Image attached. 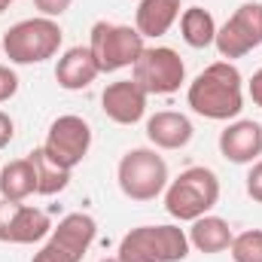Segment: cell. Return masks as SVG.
<instances>
[{
    "label": "cell",
    "mask_w": 262,
    "mask_h": 262,
    "mask_svg": "<svg viewBox=\"0 0 262 262\" xmlns=\"http://www.w3.org/2000/svg\"><path fill=\"white\" fill-rule=\"evenodd\" d=\"M186 104L192 113L229 122L244 110V76L232 61H213L207 64L186 89Z\"/></svg>",
    "instance_id": "1"
},
{
    "label": "cell",
    "mask_w": 262,
    "mask_h": 262,
    "mask_svg": "<svg viewBox=\"0 0 262 262\" xmlns=\"http://www.w3.org/2000/svg\"><path fill=\"white\" fill-rule=\"evenodd\" d=\"M61 43H64L61 25L55 18H46V15L15 21L0 40L3 55L12 64H43V61L58 55Z\"/></svg>",
    "instance_id": "2"
},
{
    "label": "cell",
    "mask_w": 262,
    "mask_h": 262,
    "mask_svg": "<svg viewBox=\"0 0 262 262\" xmlns=\"http://www.w3.org/2000/svg\"><path fill=\"white\" fill-rule=\"evenodd\" d=\"M186 256H189V235L174 223L137 226L122 235L116 250L119 262H183Z\"/></svg>",
    "instance_id": "3"
},
{
    "label": "cell",
    "mask_w": 262,
    "mask_h": 262,
    "mask_svg": "<svg viewBox=\"0 0 262 262\" xmlns=\"http://www.w3.org/2000/svg\"><path fill=\"white\" fill-rule=\"evenodd\" d=\"M162 195H165V210L174 220L192 223V220L210 213L216 207V201H220V177L204 165H192V168L180 171V177H174Z\"/></svg>",
    "instance_id": "4"
},
{
    "label": "cell",
    "mask_w": 262,
    "mask_h": 262,
    "mask_svg": "<svg viewBox=\"0 0 262 262\" xmlns=\"http://www.w3.org/2000/svg\"><path fill=\"white\" fill-rule=\"evenodd\" d=\"M116 183L131 201H156L168 189V162L156 146H134L116 165Z\"/></svg>",
    "instance_id": "5"
},
{
    "label": "cell",
    "mask_w": 262,
    "mask_h": 262,
    "mask_svg": "<svg viewBox=\"0 0 262 262\" xmlns=\"http://www.w3.org/2000/svg\"><path fill=\"white\" fill-rule=\"evenodd\" d=\"M89 49H92L98 67H101V73H116V70L134 67L140 52L146 49V40L131 25L95 21L92 34H89Z\"/></svg>",
    "instance_id": "6"
},
{
    "label": "cell",
    "mask_w": 262,
    "mask_h": 262,
    "mask_svg": "<svg viewBox=\"0 0 262 262\" xmlns=\"http://www.w3.org/2000/svg\"><path fill=\"white\" fill-rule=\"evenodd\" d=\"M131 79L146 95H174L186 82V64L171 46H146L131 67Z\"/></svg>",
    "instance_id": "7"
},
{
    "label": "cell",
    "mask_w": 262,
    "mask_h": 262,
    "mask_svg": "<svg viewBox=\"0 0 262 262\" xmlns=\"http://www.w3.org/2000/svg\"><path fill=\"white\" fill-rule=\"evenodd\" d=\"M98 223L89 213H67L58 226H52L46 244L31 262H82L89 247L95 244Z\"/></svg>",
    "instance_id": "8"
},
{
    "label": "cell",
    "mask_w": 262,
    "mask_h": 262,
    "mask_svg": "<svg viewBox=\"0 0 262 262\" xmlns=\"http://www.w3.org/2000/svg\"><path fill=\"white\" fill-rule=\"evenodd\" d=\"M223 61L244 58L247 52L262 46V3H241L223 28H216L213 40Z\"/></svg>",
    "instance_id": "9"
},
{
    "label": "cell",
    "mask_w": 262,
    "mask_h": 262,
    "mask_svg": "<svg viewBox=\"0 0 262 262\" xmlns=\"http://www.w3.org/2000/svg\"><path fill=\"white\" fill-rule=\"evenodd\" d=\"M43 149H46V156L52 162H58L61 168L73 171L76 165H82V159L92 149V125L76 113L58 116L46 131Z\"/></svg>",
    "instance_id": "10"
},
{
    "label": "cell",
    "mask_w": 262,
    "mask_h": 262,
    "mask_svg": "<svg viewBox=\"0 0 262 262\" xmlns=\"http://www.w3.org/2000/svg\"><path fill=\"white\" fill-rule=\"evenodd\" d=\"M52 220L46 210L31 207L25 201L0 198V241L3 244H37L49 238Z\"/></svg>",
    "instance_id": "11"
},
{
    "label": "cell",
    "mask_w": 262,
    "mask_h": 262,
    "mask_svg": "<svg viewBox=\"0 0 262 262\" xmlns=\"http://www.w3.org/2000/svg\"><path fill=\"white\" fill-rule=\"evenodd\" d=\"M146 98L134 79H116L101 92V110L116 125H134L146 116Z\"/></svg>",
    "instance_id": "12"
},
{
    "label": "cell",
    "mask_w": 262,
    "mask_h": 262,
    "mask_svg": "<svg viewBox=\"0 0 262 262\" xmlns=\"http://www.w3.org/2000/svg\"><path fill=\"white\" fill-rule=\"evenodd\" d=\"M220 156L232 165H253L262 156V125L253 119H235L220 131Z\"/></svg>",
    "instance_id": "13"
},
{
    "label": "cell",
    "mask_w": 262,
    "mask_h": 262,
    "mask_svg": "<svg viewBox=\"0 0 262 262\" xmlns=\"http://www.w3.org/2000/svg\"><path fill=\"white\" fill-rule=\"evenodd\" d=\"M98 76H101V67H98L89 46H70L55 64V82L64 92H82Z\"/></svg>",
    "instance_id": "14"
},
{
    "label": "cell",
    "mask_w": 262,
    "mask_h": 262,
    "mask_svg": "<svg viewBox=\"0 0 262 262\" xmlns=\"http://www.w3.org/2000/svg\"><path fill=\"white\" fill-rule=\"evenodd\" d=\"M192 134H195V128H192L189 116H183L177 110H159L156 116L146 119V137L156 149H168V152L183 149V146H189Z\"/></svg>",
    "instance_id": "15"
},
{
    "label": "cell",
    "mask_w": 262,
    "mask_h": 262,
    "mask_svg": "<svg viewBox=\"0 0 262 262\" xmlns=\"http://www.w3.org/2000/svg\"><path fill=\"white\" fill-rule=\"evenodd\" d=\"M180 0H140L134 12V28L143 40L165 37L180 18Z\"/></svg>",
    "instance_id": "16"
},
{
    "label": "cell",
    "mask_w": 262,
    "mask_h": 262,
    "mask_svg": "<svg viewBox=\"0 0 262 262\" xmlns=\"http://www.w3.org/2000/svg\"><path fill=\"white\" fill-rule=\"evenodd\" d=\"M186 235H189V247H195L198 253H207V256L229 250V244L235 238L232 226L223 216H213V213H204V216L192 220V229Z\"/></svg>",
    "instance_id": "17"
},
{
    "label": "cell",
    "mask_w": 262,
    "mask_h": 262,
    "mask_svg": "<svg viewBox=\"0 0 262 262\" xmlns=\"http://www.w3.org/2000/svg\"><path fill=\"white\" fill-rule=\"evenodd\" d=\"M37 192V171L34 162L25 159H12L9 165L0 168V198L6 201H25Z\"/></svg>",
    "instance_id": "18"
},
{
    "label": "cell",
    "mask_w": 262,
    "mask_h": 262,
    "mask_svg": "<svg viewBox=\"0 0 262 262\" xmlns=\"http://www.w3.org/2000/svg\"><path fill=\"white\" fill-rule=\"evenodd\" d=\"M180 37L192 49H207L216 40V21L204 6H189L180 12Z\"/></svg>",
    "instance_id": "19"
},
{
    "label": "cell",
    "mask_w": 262,
    "mask_h": 262,
    "mask_svg": "<svg viewBox=\"0 0 262 262\" xmlns=\"http://www.w3.org/2000/svg\"><path fill=\"white\" fill-rule=\"evenodd\" d=\"M28 159L34 162V171H37V195H58V192H64L67 183H70V171L67 168L52 162L43 146L31 149Z\"/></svg>",
    "instance_id": "20"
},
{
    "label": "cell",
    "mask_w": 262,
    "mask_h": 262,
    "mask_svg": "<svg viewBox=\"0 0 262 262\" xmlns=\"http://www.w3.org/2000/svg\"><path fill=\"white\" fill-rule=\"evenodd\" d=\"M229 253L235 262H262V229H247L232 238Z\"/></svg>",
    "instance_id": "21"
},
{
    "label": "cell",
    "mask_w": 262,
    "mask_h": 262,
    "mask_svg": "<svg viewBox=\"0 0 262 262\" xmlns=\"http://www.w3.org/2000/svg\"><path fill=\"white\" fill-rule=\"evenodd\" d=\"M15 92H18V76H15V70L6 67V64H0V104H6Z\"/></svg>",
    "instance_id": "22"
},
{
    "label": "cell",
    "mask_w": 262,
    "mask_h": 262,
    "mask_svg": "<svg viewBox=\"0 0 262 262\" xmlns=\"http://www.w3.org/2000/svg\"><path fill=\"white\" fill-rule=\"evenodd\" d=\"M247 195L256 204H262V159H256L247 171Z\"/></svg>",
    "instance_id": "23"
},
{
    "label": "cell",
    "mask_w": 262,
    "mask_h": 262,
    "mask_svg": "<svg viewBox=\"0 0 262 262\" xmlns=\"http://www.w3.org/2000/svg\"><path fill=\"white\" fill-rule=\"evenodd\" d=\"M70 3H73V0H34L37 12L46 15V18H58V15H64L67 9H70Z\"/></svg>",
    "instance_id": "24"
},
{
    "label": "cell",
    "mask_w": 262,
    "mask_h": 262,
    "mask_svg": "<svg viewBox=\"0 0 262 262\" xmlns=\"http://www.w3.org/2000/svg\"><path fill=\"white\" fill-rule=\"evenodd\" d=\"M15 137V122H12V116L9 113H3L0 110V149L3 146H9V140Z\"/></svg>",
    "instance_id": "25"
},
{
    "label": "cell",
    "mask_w": 262,
    "mask_h": 262,
    "mask_svg": "<svg viewBox=\"0 0 262 262\" xmlns=\"http://www.w3.org/2000/svg\"><path fill=\"white\" fill-rule=\"evenodd\" d=\"M247 95H250V101L262 110V67L250 76V82H247Z\"/></svg>",
    "instance_id": "26"
},
{
    "label": "cell",
    "mask_w": 262,
    "mask_h": 262,
    "mask_svg": "<svg viewBox=\"0 0 262 262\" xmlns=\"http://www.w3.org/2000/svg\"><path fill=\"white\" fill-rule=\"evenodd\" d=\"M9 3H15V0H0V15H3V12L9 9Z\"/></svg>",
    "instance_id": "27"
},
{
    "label": "cell",
    "mask_w": 262,
    "mask_h": 262,
    "mask_svg": "<svg viewBox=\"0 0 262 262\" xmlns=\"http://www.w3.org/2000/svg\"><path fill=\"white\" fill-rule=\"evenodd\" d=\"M101 262H119V259H116V256H104Z\"/></svg>",
    "instance_id": "28"
}]
</instances>
